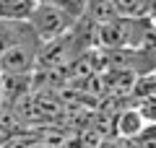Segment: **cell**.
<instances>
[{"label":"cell","mask_w":156,"mask_h":148,"mask_svg":"<svg viewBox=\"0 0 156 148\" xmlns=\"http://www.w3.org/2000/svg\"><path fill=\"white\" fill-rule=\"evenodd\" d=\"M39 0H0V18H29Z\"/></svg>","instance_id":"5"},{"label":"cell","mask_w":156,"mask_h":148,"mask_svg":"<svg viewBox=\"0 0 156 148\" xmlns=\"http://www.w3.org/2000/svg\"><path fill=\"white\" fill-rule=\"evenodd\" d=\"M39 42H21L8 47L0 55V73L3 76H31V70H37L39 60Z\"/></svg>","instance_id":"2"},{"label":"cell","mask_w":156,"mask_h":148,"mask_svg":"<svg viewBox=\"0 0 156 148\" xmlns=\"http://www.w3.org/2000/svg\"><path fill=\"white\" fill-rule=\"evenodd\" d=\"M0 148H5V146H0Z\"/></svg>","instance_id":"10"},{"label":"cell","mask_w":156,"mask_h":148,"mask_svg":"<svg viewBox=\"0 0 156 148\" xmlns=\"http://www.w3.org/2000/svg\"><path fill=\"white\" fill-rule=\"evenodd\" d=\"M120 16H148V0H115Z\"/></svg>","instance_id":"6"},{"label":"cell","mask_w":156,"mask_h":148,"mask_svg":"<svg viewBox=\"0 0 156 148\" xmlns=\"http://www.w3.org/2000/svg\"><path fill=\"white\" fill-rule=\"evenodd\" d=\"M146 117L140 115V109L135 107V109H125V112H120V115L115 117V132H117V138H135V135H140V132L146 130Z\"/></svg>","instance_id":"4"},{"label":"cell","mask_w":156,"mask_h":148,"mask_svg":"<svg viewBox=\"0 0 156 148\" xmlns=\"http://www.w3.org/2000/svg\"><path fill=\"white\" fill-rule=\"evenodd\" d=\"M21 42H39V34L34 31L31 21L29 18H0V55L5 52L8 47Z\"/></svg>","instance_id":"3"},{"label":"cell","mask_w":156,"mask_h":148,"mask_svg":"<svg viewBox=\"0 0 156 148\" xmlns=\"http://www.w3.org/2000/svg\"><path fill=\"white\" fill-rule=\"evenodd\" d=\"M154 130H156V125H154Z\"/></svg>","instance_id":"11"},{"label":"cell","mask_w":156,"mask_h":148,"mask_svg":"<svg viewBox=\"0 0 156 148\" xmlns=\"http://www.w3.org/2000/svg\"><path fill=\"white\" fill-rule=\"evenodd\" d=\"M50 3L65 8V11L70 13V16H76V18L83 16V13H86V5H89V0H50Z\"/></svg>","instance_id":"7"},{"label":"cell","mask_w":156,"mask_h":148,"mask_svg":"<svg viewBox=\"0 0 156 148\" xmlns=\"http://www.w3.org/2000/svg\"><path fill=\"white\" fill-rule=\"evenodd\" d=\"M29 21H31L34 31L39 34L42 42H52V39H60L65 34H70L73 26L78 23V18L70 16L65 8L50 3V0H39L34 5L31 16H29Z\"/></svg>","instance_id":"1"},{"label":"cell","mask_w":156,"mask_h":148,"mask_svg":"<svg viewBox=\"0 0 156 148\" xmlns=\"http://www.w3.org/2000/svg\"><path fill=\"white\" fill-rule=\"evenodd\" d=\"M16 148H44V146H37V143H21V146H16Z\"/></svg>","instance_id":"9"},{"label":"cell","mask_w":156,"mask_h":148,"mask_svg":"<svg viewBox=\"0 0 156 148\" xmlns=\"http://www.w3.org/2000/svg\"><path fill=\"white\" fill-rule=\"evenodd\" d=\"M130 143H133V148H156V130H154V125L146 127L140 135L130 138Z\"/></svg>","instance_id":"8"}]
</instances>
